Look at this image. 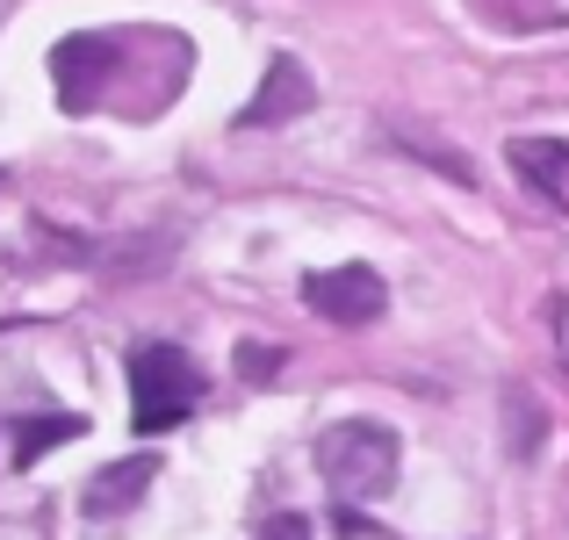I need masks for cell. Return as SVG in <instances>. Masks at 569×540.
Returning a JSON list of instances; mask_svg holds the SVG:
<instances>
[{
	"instance_id": "obj_10",
	"label": "cell",
	"mask_w": 569,
	"mask_h": 540,
	"mask_svg": "<svg viewBox=\"0 0 569 540\" xmlns=\"http://www.w3.org/2000/svg\"><path fill=\"white\" fill-rule=\"evenodd\" d=\"M252 540H310V519L303 512H274V519H260Z\"/></svg>"
},
{
	"instance_id": "obj_11",
	"label": "cell",
	"mask_w": 569,
	"mask_h": 540,
	"mask_svg": "<svg viewBox=\"0 0 569 540\" xmlns=\"http://www.w3.org/2000/svg\"><path fill=\"white\" fill-rule=\"evenodd\" d=\"M238 368H246V374H274V353H267V347H246V353H238Z\"/></svg>"
},
{
	"instance_id": "obj_7",
	"label": "cell",
	"mask_w": 569,
	"mask_h": 540,
	"mask_svg": "<svg viewBox=\"0 0 569 540\" xmlns=\"http://www.w3.org/2000/svg\"><path fill=\"white\" fill-rule=\"evenodd\" d=\"M152 476H159V454H130V461H109V469L87 483V519H116V512H130V504L152 490Z\"/></svg>"
},
{
	"instance_id": "obj_3",
	"label": "cell",
	"mask_w": 569,
	"mask_h": 540,
	"mask_svg": "<svg viewBox=\"0 0 569 540\" xmlns=\"http://www.w3.org/2000/svg\"><path fill=\"white\" fill-rule=\"evenodd\" d=\"M303 303L318 310L325 324H347V332H361V324H376L389 310V289L376 267H318V274H303Z\"/></svg>"
},
{
	"instance_id": "obj_6",
	"label": "cell",
	"mask_w": 569,
	"mask_h": 540,
	"mask_svg": "<svg viewBox=\"0 0 569 540\" xmlns=\"http://www.w3.org/2000/svg\"><path fill=\"white\" fill-rule=\"evenodd\" d=\"M519 188H533L548 209H569V138H512L505 144Z\"/></svg>"
},
{
	"instance_id": "obj_4",
	"label": "cell",
	"mask_w": 569,
	"mask_h": 540,
	"mask_svg": "<svg viewBox=\"0 0 569 540\" xmlns=\"http://www.w3.org/2000/svg\"><path fill=\"white\" fill-rule=\"evenodd\" d=\"M123 72V37H101V29H80L51 51V80H58V101L72 116H87L101 101V80Z\"/></svg>"
},
{
	"instance_id": "obj_9",
	"label": "cell",
	"mask_w": 569,
	"mask_h": 540,
	"mask_svg": "<svg viewBox=\"0 0 569 540\" xmlns=\"http://www.w3.org/2000/svg\"><path fill=\"white\" fill-rule=\"evenodd\" d=\"M541 440H548V411L527 389H505V454L527 461V454H541Z\"/></svg>"
},
{
	"instance_id": "obj_5",
	"label": "cell",
	"mask_w": 569,
	"mask_h": 540,
	"mask_svg": "<svg viewBox=\"0 0 569 540\" xmlns=\"http://www.w3.org/2000/svg\"><path fill=\"white\" fill-rule=\"evenodd\" d=\"M310 94H318V87H310V72L296 66L289 51L267 58V80H260V94L238 109V130H274V123H289V116L310 109Z\"/></svg>"
},
{
	"instance_id": "obj_2",
	"label": "cell",
	"mask_w": 569,
	"mask_h": 540,
	"mask_svg": "<svg viewBox=\"0 0 569 540\" xmlns=\"http://www.w3.org/2000/svg\"><path fill=\"white\" fill-rule=\"evenodd\" d=\"M194 403H202V368H194L181 347L152 339V347L130 353V418H138L144 440H152V432H173Z\"/></svg>"
},
{
	"instance_id": "obj_1",
	"label": "cell",
	"mask_w": 569,
	"mask_h": 540,
	"mask_svg": "<svg viewBox=\"0 0 569 540\" xmlns=\"http://www.w3.org/2000/svg\"><path fill=\"white\" fill-rule=\"evenodd\" d=\"M397 432L376 426V418H347V426H332L318 440V476L325 490H332L339 504H368L382 498L389 483H397Z\"/></svg>"
},
{
	"instance_id": "obj_8",
	"label": "cell",
	"mask_w": 569,
	"mask_h": 540,
	"mask_svg": "<svg viewBox=\"0 0 569 540\" xmlns=\"http://www.w3.org/2000/svg\"><path fill=\"white\" fill-rule=\"evenodd\" d=\"M66 440H87V418H72V411H51V418H22L14 426V469H37L51 447H66Z\"/></svg>"
}]
</instances>
